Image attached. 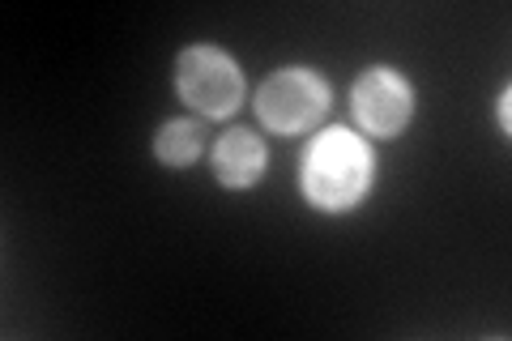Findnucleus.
<instances>
[{
	"instance_id": "0eeeda50",
	"label": "nucleus",
	"mask_w": 512,
	"mask_h": 341,
	"mask_svg": "<svg viewBox=\"0 0 512 341\" xmlns=\"http://www.w3.org/2000/svg\"><path fill=\"white\" fill-rule=\"evenodd\" d=\"M508 103H512V90L504 86L500 99H495V116H500V133H504V137L512 133V111H508Z\"/></svg>"
},
{
	"instance_id": "423d86ee",
	"label": "nucleus",
	"mask_w": 512,
	"mask_h": 341,
	"mask_svg": "<svg viewBox=\"0 0 512 341\" xmlns=\"http://www.w3.org/2000/svg\"><path fill=\"white\" fill-rule=\"evenodd\" d=\"M205 154V128L201 120L175 116L154 133V158L163 162L167 171H184Z\"/></svg>"
},
{
	"instance_id": "f03ea898",
	"label": "nucleus",
	"mask_w": 512,
	"mask_h": 341,
	"mask_svg": "<svg viewBox=\"0 0 512 341\" xmlns=\"http://www.w3.org/2000/svg\"><path fill=\"white\" fill-rule=\"evenodd\" d=\"M256 120L274 137H303L325 124L333 90L312 64H282L256 86Z\"/></svg>"
},
{
	"instance_id": "20e7f679",
	"label": "nucleus",
	"mask_w": 512,
	"mask_h": 341,
	"mask_svg": "<svg viewBox=\"0 0 512 341\" xmlns=\"http://www.w3.org/2000/svg\"><path fill=\"white\" fill-rule=\"evenodd\" d=\"M414 111H419L414 81L393 64H372L350 86V116H355L359 133L372 141H397L410 128Z\"/></svg>"
},
{
	"instance_id": "7ed1b4c3",
	"label": "nucleus",
	"mask_w": 512,
	"mask_h": 341,
	"mask_svg": "<svg viewBox=\"0 0 512 341\" xmlns=\"http://www.w3.org/2000/svg\"><path fill=\"white\" fill-rule=\"evenodd\" d=\"M175 94L201 120H231L248 103V77L218 43H188L175 56Z\"/></svg>"
},
{
	"instance_id": "f257e3e1",
	"label": "nucleus",
	"mask_w": 512,
	"mask_h": 341,
	"mask_svg": "<svg viewBox=\"0 0 512 341\" xmlns=\"http://www.w3.org/2000/svg\"><path fill=\"white\" fill-rule=\"evenodd\" d=\"M376 150L355 128H325L299 154V192L308 209L325 218H346L372 197Z\"/></svg>"
},
{
	"instance_id": "39448f33",
	"label": "nucleus",
	"mask_w": 512,
	"mask_h": 341,
	"mask_svg": "<svg viewBox=\"0 0 512 341\" xmlns=\"http://www.w3.org/2000/svg\"><path fill=\"white\" fill-rule=\"evenodd\" d=\"M210 171H214V184L227 188V192L256 188L269 171L265 137H256L252 128H231V133H222L210 150Z\"/></svg>"
}]
</instances>
